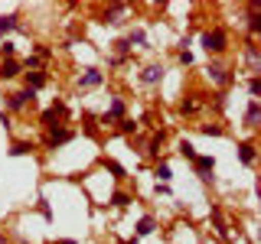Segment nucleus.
I'll use <instances>...</instances> for the list:
<instances>
[{
    "label": "nucleus",
    "mask_w": 261,
    "mask_h": 244,
    "mask_svg": "<svg viewBox=\"0 0 261 244\" xmlns=\"http://www.w3.org/2000/svg\"><path fill=\"white\" fill-rule=\"evenodd\" d=\"M212 78H216V81H225V69H222V65H212Z\"/></svg>",
    "instance_id": "9"
},
{
    "label": "nucleus",
    "mask_w": 261,
    "mask_h": 244,
    "mask_svg": "<svg viewBox=\"0 0 261 244\" xmlns=\"http://www.w3.org/2000/svg\"><path fill=\"white\" fill-rule=\"evenodd\" d=\"M16 26V16H0V33L4 29H13Z\"/></svg>",
    "instance_id": "6"
},
{
    "label": "nucleus",
    "mask_w": 261,
    "mask_h": 244,
    "mask_svg": "<svg viewBox=\"0 0 261 244\" xmlns=\"http://www.w3.org/2000/svg\"><path fill=\"white\" fill-rule=\"evenodd\" d=\"M121 16H124V7H114V10L105 16V20H108V23H121Z\"/></svg>",
    "instance_id": "4"
},
{
    "label": "nucleus",
    "mask_w": 261,
    "mask_h": 244,
    "mask_svg": "<svg viewBox=\"0 0 261 244\" xmlns=\"http://www.w3.org/2000/svg\"><path fill=\"white\" fill-rule=\"evenodd\" d=\"M239 157H242V163H251V160H255V146H251V143H245V146H239Z\"/></svg>",
    "instance_id": "2"
},
{
    "label": "nucleus",
    "mask_w": 261,
    "mask_h": 244,
    "mask_svg": "<svg viewBox=\"0 0 261 244\" xmlns=\"http://www.w3.org/2000/svg\"><path fill=\"white\" fill-rule=\"evenodd\" d=\"M0 244H4V238H0Z\"/></svg>",
    "instance_id": "13"
},
{
    "label": "nucleus",
    "mask_w": 261,
    "mask_h": 244,
    "mask_svg": "<svg viewBox=\"0 0 261 244\" xmlns=\"http://www.w3.org/2000/svg\"><path fill=\"white\" fill-rule=\"evenodd\" d=\"M153 231V222H150V218H144V222H141V234H150Z\"/></svg>",
    "instance_id": "11"
},
{
    "label": "nucleus",
    "mask_w": 261,
    "mask_h": 244,
    "mask_svg": "<svg viewBox=\"0 0 261 244\" xmlns=\"http://www.w3.org/2000/svg\"><path fill=\"white\" fill-rule=\"evenodd\" d=\"M202 46H206L209 49V52H219V49H225V36H222V33H206V36H202Z\"/></svg>",
    "instance_id": "1"
},
{
    "label": "nucleus",
    "mask_w": 261,
    "mask_h": 244,
    "mask_svg": "<svg viewBox=\"0 0 261 244\" xmlns=\"http://www.w3.org/2000/svg\"><path fill=\"white\" fill-rule=\"evenodd\" d=\"M160 75H163V69H160V65H150V69L144 72V81H157Z\"/></svg>",
    "instance_id": "3"
},
{
    "label": "nucleus",
    "mask_w": 261,
    "mask_h": 244,
    "mask_svg": "<svg viewBox=\"0 0 261 244\" xmlns=\"http://www.w3.org/2000/svg\"><path fill=\"white\" fill-rule=\"evenodd\" d=\"M248 65H251V72H258V49L255 46L248 49Z\"/></svg>",
    "instance_id": "8"
},
{
    "label": "nucleus",
    "mask_w": 261,
    "mask_h": 244,
    "mask_svg": "<svg viewBox=\"0 0 261 244\" xmlns=\"http://www.w3.org/2000/svg\"><path fill=\"white\" fill-rule=\"evenodd\" d=\"M0 75H16V65H13V62H7V65H4V72H0Z\"/></svg>",
    "instance_id": "12"
},
{
    "label": "nucleus",
    "mask_w": 261,
    "mask_h": 244,
    "mask_svg": "<svg viewBox=\"0 0 261 244\" xmlns=\"http://www.w3.org/2000/svg\"><path fill=\"white\" fill-rule=\"evenodd\" d=\"M245 120H248V127H255V124H258V108H255V104L248 108V114H245Z\"/></svg>",
    "instance_id": "7"
},
{
    "label": "nucleus",
    "mask_w": 261,
    "mask_h": 244,
    "mask_svg": "<svg viewBox=\"0 0 261 244\" xmlns=\"http://www.w3.org/2000/svg\"><path fill=\"white\" fill-rule=\"evenodd\" d=\"M27 98H30V95H13V98H10V108H20V104L27 101Z\"/></svg>",
    "instance_id": "10"
},
{
    "label": "nucleus",
    "mask_w": 261,
    "mask_h": 244,
    "mask_svg": "<svg viewBox=\"0 0 261 244\" xmlns=\"http://www.w3.org/2000/svg\"><path fill=\"white\" fill-rule=\"evenodd\" d=\"M98 81H101V75H98L95 69H88V75L82 78V85H98Z\"/></svg>",
    "instance_id": "5"
}]
</instances>
